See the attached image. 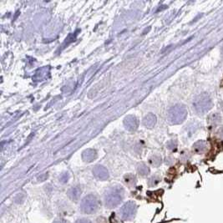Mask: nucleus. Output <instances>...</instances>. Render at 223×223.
<instances>
[{
	"mask_svg": "<svg viewBox=\"0 0 223 223\" xmlns=\"http://www.w3.org/2000/svg\"><path fill=\"white\" fill-rule=\"evenodd\" d=\"M222 52H223V47H222Z\"/></svg>",
	"mask_w": 223,
	"mask_h": 223,
	"instance_id": "aec40b11",
	"label": "nucleus"
},
{
	"mask_svg": "<svg viewBox=\"0 0 223 223\" xmlns=\"http://www.w3.org/2000/svg\"><path fill=\"white\" fill-rule=\"evenodd\" d=\"M156 117L153 114H149L143 119V124L147 127H152L156 124Z\"/></svg>",
	"mask_w": 223,
	"mask_h": 223,
	"instance_id": "9b49d317",
	"label": "nucleus"
},
{
	"mask_svg": "<svg viewBox=\"0 0 223 223\" xmlns=\"http://www.w3.org/2000/svg\"><path fill=\"white\" fill-rule=\"evenodd\" d=\"M124 125L128 130L134 131L138 127V120H137L136 117H135L134 115H128L125 119Z\"/></svg>",
	"mask_w": 223,
	"mask_h": 223,
	"instance_id": "0eeeda50",
	"label": "nucleus"
},
{
	"mask_svg": "<svg viewBox=\"0 0 223 223\" xmlns=\"http://www.w3.org/2000/svg\"><path fill=\"white\" fill-rule=\"evenodd\" d=\"M49 70L50 69L48 67H44L42 69H40L38 70L36 74L35 75V79L36 81H41L42 79H44L45 78H46L47 74H49Z\"/></svg>",
	"mask_w": 223,
	"mask_h": 223,
	"instance_id": "9d476101",
	"label": "nucleus"
},
{
	"mask_svg": "<svg viewBox=\"0 0 223 223\" xmlns=\"http://www.w3.org/2000/svg\"><path fill=\"white\" fill-rule=\"evenodd\" d=\"M206 149V143L204 141H197L196 144L194 145V150L198 153H201L205 151V150Z\"/></svg>",
	"mask_w": 223,
	"mask_h": 223,
	"instance_id": "f8f14e48",
	"label": "nucleus"
},
{
	"mask_svg": "<svg viewBox=\"0 0 223 223\" xmlns=\"http://www.w3.org/2000/svg\"><path fill=\"white\" fill-rule=\"evenodd\" d=\"M99 208V201L96 196L93 194H89L82 200L80 203V210L84 213H94Z\"/></svg>",
	"mask_w": 223,
	"mask_h": 223,
	"instance_id": "20e7f679",
	"label": "nucleus"
},
{
	"mask_svg": "<svg viewBox=\"0 0 223 223\" xmlns=\"http://www.w3.org/2000/svg\"><path fill=\"white\" fill-rule=\"evenodd\" d=\"M137 206L134 201H128L123 205L119 211V216L122 220L129 221L134 218L135 215L136 213Z\"/></svg>",
	"mask_w": 223,
	"mask_h": 223,
	"instance_id": "39448f33",
	"label": "nucleus"
},
{
	"mask_svg": "<svg viewBox=\"0 0 223 223\" xmlns=\"http://www.w3.org/2000/svg\"><path fill=\"white\" fill-rule=\"evenodd\" d=\"M124 190L120 186H114L107 191L104 196V203L107 208L116 207L123 200Z\"/></svg>",
	"mask_w": 223,
	"mask_h": 223,
	"instance_id": "f257e3e1",
	"label": "nucleus"
},
{
	"mask_svg": "<svg viewBox=\"0 0 223 223\" xmlns=\"http://www.w3.org/2000/svg\"><path fill=\"white\" fill-rule=\"evenodd\" d=\"M75 223H92V222L89 221V220H88V219L82 218V219H79V220H77L76 222Z\"/></svg>",
	"mask_w": 223,
	"mask_h": 223,
	"instance_id": "f3484780",
	"label": "nucleus"
},
{
	"mask_svg": "<svg viewBox=\"0 0 223 223\" xmlns=\"http://www.w3.org/2000/svg\"><path fill=\"white\" fill-rule=\"evenodd\" d=\"M53 223H65V221H62V220H57V221H54Z\"/></svg>",
	"mask_w": 223,
	"mask_h": 223,
	"instance_id": "6ab92c4d",
	"label": "nucleus"
},
{
	"mask_svg": "<svg viewBox=\"0 0 223 223\" xmlns=\"http://www.w3.org/2000/svg\"><path fill=\"white\" fill-rule=\"evenodd\" d=\"M93 174L96 178L101 181H104L109 178V172L107 171V169L103 166H95L93 170Z\"/></svg>",
	"mask_w": 223,
	"mask_h": 223,
	"instance_id": "423d86ee",
	"label": "nucleus"
},
{
	"mask_svg": "<svg viewBox=\"0 0 223 223\" xmlns=\"http://www.w3.org/2000/svg\"><path fill=\"white\" fill-rule=\"evenodd\" d=\"M68 179H69V175H68V173H65L63 174L60 177V181H62L63 183H65L68 181Z\"/></svg>",
	"mask_w": 223,
	"mask_h": 223,
	"instance_id": "dca6fc26",
	"label": "nucleus"
},
{
	"mask_svg": "<svg viewBox=\"0 0 223 223\" xmlns=\"http://www.w3.org/2000/svg\"><path fill=\"white\" fill-rule=\"evenodd\" d=\"M138 171H139V173L141 174V175H142V176H146L147 174L149 173V169L146 165L141 164L139 167H138Z\"/></svg>",
	"mask_w": 223,
	"mask_h": 223,
	"instance_id": "ddd939ff",
	"label": "nucleus"
},
{
	"mask_svg": "<svg viewBox=\"0 0 223 223\" xmlns=\"http://www.w3.org/2000/svg\"><path fill=\"white\" fill-rule=\"evenodd\" d=\"M76 35H77L76 33H74V34H70V35L68 36L67 39H66V41H65V43H66L67 45H69V44H70L71 42L74 41L75 38H76Z\"/></svg>",
	"mask_w": 223,
	"mask_h": 223,
	"instance_id": "2eb2a0df",
	"label": "nucleus"
},
{
	"mask_svg": "<svg viewBox=\"0 0 223 223\" xmlns=\"http://www.w3.org/2000/svg\"><path fill=\"white\" fill-rule=\"evenodd\" d=\"M151 162L153 166H157L161 163V159L160 158V157H158V156H154L153 159L151 161Z\"/></svg>",
	"mask_w": 223,
	"mask_h": 223,
	"instance_id": "4468645a",
	"label": "nucleus"
},
{
	"mask_svg": "<svg viewBox=\"0 0 223 223\" xmlns=\"http://www.w3.org/2000/svg\"><path fill=\"white\" fill-rule=\"evenodd\" d=\"M212 100L208 94L203 93L197 95L194 99L193 106L196 111L200 114H204L207 113L212 108Z\"/></svg>",
	"mask_w": 223,
	"mask_h": 223,
	"instance_id": "f03ea898",
	"label": "nucleus"
},
{
	"mask_svg": "<svg viewBox=\"0 0 223 223\" xmlns=\"http://www.w3.org/2000/svg\"><path fill=\"white\" fill-rule=\"evenodd\" d=\"M97 157L96 151L93 149H87L82 153V159L86 162H91Z\"/></svg>",
	"mask_w": 223,
	"mask_h": 223,
	"instance_id": "6e6552de",
	"label": "nucleus"
},
{
	"mask_svg": "<svg viewBox=\"0 0 223 223\" xmlns=\"http://www.w3.org/2000/svg\"><path fill=\"white\" fill-rule=\"evenodd\" d=\"M81 195V189L78 187V186H74L70 188L68 191V196L70 199H72L74 201H76L79 198V196Z\"/></svg>",
	"mask_w": 223,
	"mask_h": 223,
	"instance_id": "1a4fd4ad",
	"label": "nucleus"
},
{
	"mask_svg": "<svg viewBox=\"0 0 223 223\" xmlns=\"http://www.w3.org/2000/svg\"><path fill=\"white\" fill-rule=\"evenodd\" d=\"M218 135H219V136L221 137V139H223V126L221 127V128L219 129Z\"/></svg>",
	"mask_w": 223,
	"mask_h": 223,
	"instance_id": "a211bd4d",
	"label": "nucleus"
},
{
	"mask_svg": "<svg viewBox=\"0 0 223 223\" xmlns=\"http://www.w3.org/2000/svg\"><path fill=\"white\" fill-rule=\"evenodd\" d=\"M186 116H187V110L184 105L176 104L169 109L168 120L171 124H181L186 119Z\"/></svg>",
	"mask_w": 223,
	"mask_h": 223,
	"instance_id": "7ed1b4c3",
	"label": "nucleus"
}]
</instances>
